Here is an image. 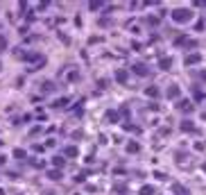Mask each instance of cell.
<instances>
[{"mask_svg":"<svg viewBox=\"0 0 206 195\" xmlns=\"http://www.w3.org/2000/svg\"><path fill=\"white\" fill-rule=\"evenodd\" d=\"M188 16H190V14H188V11H177V18H179V21H186Z\"/></svg>","mask_w":206,"mask_h":195,"instance_id":"1","label":"cell"}]
</instances>
